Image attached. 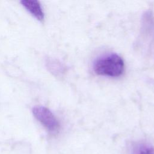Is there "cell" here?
Listing matches in <instances>:
<instances>
[{
	"label": "cell",
	"instance_id": "7a4b0ae2",
	"mask_svg": "<svg viewBox=\"0 0 154 154\" xmlns=\"http://www.w3.org/2000/svg\"><path fill=\"white\" fill-rule=\"evenodd\" d=\"M35 118L51 133L57 134L60 129L59 121L52 112L45 106L37 105L32 108Z\"/></svg>",
	"mask_w": 154,
	"mask_h": 154
},
{
	"label": "cell",
	"instance_id": "277c9868",
	"mask_svg": "<svg viewBox=\"0 0 154 154\" xmlns=\"http://www.w3.org/2000/svg\"><path fill=\"white\" fill-rule=\"evenodd\" d=\"M45 66L50 73L57 77L62 76L66 70V66L63 63L52 57L46 58Z\"/></svg>",
	"mask_w": 154,
	"mask_h": 154
},
{
	"label": "cell",
	"instance_id": "3957f363",
	"mask_svg": "<svg viewBox=\"0 0 154 154\" xmlns=\"http://www.w3.org/2000/svg\"><path fill=\"white\" fill-rule=\"evenodd\" d=\"M20 3L23 7L38 20H43L45 14L42 7L38 1L23 0L20 1Z\"/></svg>",
	"mask_w": 154,
	"mask_h": 154
},
{
	"label": "cell",
	"instance_id": "6da1fadb",
	"mask_svg": "<svg viewBox=\"0 0 154 154\" xmlns=\"http://www.w3.org/2000/svg\"><path fill=\"white\" fill-rule=\"evenodd\" d=\"M93 67L94 72L99 75L118 77L123 73L125 64L120 56L111 53L97 58L93 63Z\"/></svg>",
	"mask_w": 154,
	"mask_h": 154
},
{
	"label": "cell",
	"instance_id": "5b68a950",
	"mask_svg": "<svg viewBox=\"0 0 154 154\" xmlns=\"http://www.w3.org/2000/svg\"><path fill=\"white\" fill-rule=\"evenodd\" d=\"M134 154H154V147L146 144L141 143L134 146Z\"/></svg>",
	"mask_w": 154,
	"mask_h": 154
}]
</instances>
